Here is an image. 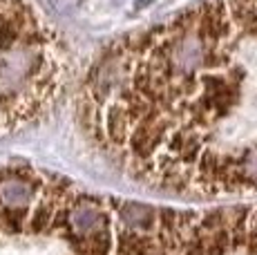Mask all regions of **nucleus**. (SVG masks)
<instances>
[{
    "label": "nucleus",
    "mask_w": 257,
    "mask_h": 255,
    "mask_svg": "<svg viewBox=\"0 0 257 255\" xmlns=\"http://www.w3.org/2000/svg\"><path fill=\"white\" fill-rule=\"evenodd\" d=\"M43 188V179L27 170L0 173V217L7 230H23L32 206Z\"/></svg>",
    "instance_id": "obj_1"
},
{
    "label": "nucleus",
    "mask_w": 257,
    "mask_h": 255,
    "mask_svg": "<svg viewBox=\"0 0 257 255\" xmlns=\"http://www.w3.org/2000/svg\"><path fill=\"white\" fill-rule=\"evenodd\" d=\"M112 219L121 226L130 230H141V233H150V230L159 228L161 222V206H152L146 202H135V199H114L110 197Z\"/></svg>",
    "instance_id": "obj_2"
}]
</instances>
